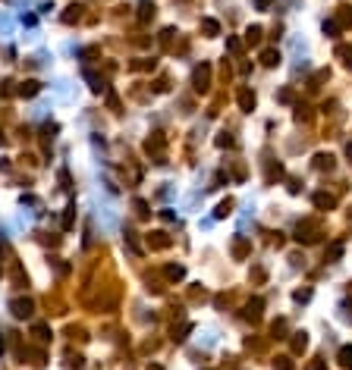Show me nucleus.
<instances>
[{"mask_svg": "<svg viewBox=\"0 0 352 370\" xmlns=\"http://www.w3.org/2000/svg\"><path fill=\"white\" fill-rule=\"evenodd\" d=\"M29 307H32L29 301H13V314L16 317H29Z\"/></svg>", "mask_w": 352, "mask_h": 370, "instance_id": "nucleus-1", "label": "nucleus"}, {"mask_svg": "<svg viewBox=\"0 0 352 370\" xmlns=\"http://www.w3.org/2000/svg\"><path fill=\"white\" fill-rule=\"evenodd\" d=\"M57 94H60V98H69V82H57Z\"/></svg>", "mask_w": 352, "mask_h": 370, "instance_id": "nucleus-2", "label": "nucleus"}, {"mask_svg": "<svg viewBox=\"0 0 352 370\" xmlns=\"http://www.w3.org/2000/svg\"><path fill=\"white\" fill-rule=\"evenodd\" d=\"M339 357H343L346 367H352V348H343V351H339Z\"/></svg>", "mask_w": 352, "mask_h": 370, "instance_id": "nucleus-3", "label": "nucleus"}, {"mask_svg": "<svg viewBox=\"0 0 352 370\" xmlns=\"http://www.w3.org/2000/svg\"><path fill=\"white\" fill-rule=\"evenodd\" d=\"M277 60H280V57H277L274 51H267V54H264V63H267V66H274V63H277Z\"/></svg>", "mask_w": 352, "mask_h": 370, "instance_id": "nucleus-4", "label": "nucleus"}]
</instances>
